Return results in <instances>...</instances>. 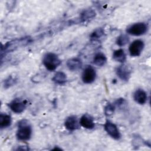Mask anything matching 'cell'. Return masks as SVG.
<instances>
[{
  "label": "cell",
  "mask_w": 151,
  "mask_h": 151,
  "mask_svg": "<svg viewBox=\"0 0 151 151\" xmlns=\"http://www.w3.org/2000/svg\"><path fill=\"white\" fill-rule=\"evenodd\" d=\"M107 62V58L102 52L97 53L93 60V63L94 65L99 67H102L105 65Z\"/></svg>",
  "instance_id": "16"
},
{
  "label": "cell",
  "mask_w": 151,
  "mask_h": 151,
  "mask_svg": "<svg viewBox=\"0 0 151 151\" xmlns=\"http://www.w3.org/2000/svg\"><path fill=\"white\" fill-rule=\"evenodd\" d=\"M115 109H116V107L114 104L113 103H109L104 107V114L106 116H110L114 113Z\"/></svg>",
  "instance_id": "22"
},
{
  "label": "cell",
  "mask_w": 151,
  "mask_h": 151,
  "mask_svg": "<svg viewBox=\"0 0 151 151\" xmlns=\"http://www.w3.org/2000/svg\"><path fill=\"white\" fill-rule=\"evenodd\" d=\"M17 82V78L15 77H13L12 76H8L5 80L4 81V87L5 88H8L14 84H15Z\"/></svg>",
  "instance_id": "20"
},
{
  "label": "cell",
  "mask_w": 151,
  "mask_h": 151,
  "mask_svg": "<svg viewBox=\"0 0 151 151\" xmlns=\"http://www.w3.org/2000/svg\"><path fill=\"white\" fill-rule=\"evenodd\" d=\"M80 122L78 121L77 116L74 115L67 117L64 122L65 127L70 131L78 129L80 128Z\"/></svg>",
  "instance_id": "10"
},
{
  "label": "cell",
  "mask_w": 151,
  "mask_h": 151,
  "mask_svg": "<svg viewBox=\"0 0 151 151\" xmlns=\"http://www.w3.org/2000/svg\"><path fill=\"white\" fill-rule=\"evenodd\" d=\"M52 80L57 84L63 85L67 81V75L64 72L58 71L54 74Z\"/></svg>",
  "instance_id": "15"
},
{
  "label": "cell",
  "mask_w": 151,
  "mask_h": 151,
  "mask_svg": "<svg viewBox=\"0 0 151 151\" xmlns=\"http://www.w3.org/2000/svg\"><path fill=\"white\" fill-rule=\"evenodd\" d=\"M114 104L115 107H117L119 108L120 109H123L126 107V106L127 104V102L124 99L119 98V99H117L114 101Z\"/></svg>",
  "instance_id": "23"
},
{
  "label": "cell",
  "mask_w": 151,
  "mask_h": 151,
  "mask_svg": "<svg viewBox=\"0 0 151 151\" xmlns=\"http://www.w3.org/2000/svg\"><path fill=\"white\" fill-rule=\"evenodd\" d=\"M104 35V29L102 28H98L94 29L90 35V40L91 41H99Z\"/></svg>",
  "instance_id": "19"
},
{
  "label": "cell",
  "mask_w": 151,
  "mask_h": 151,
  "mask_svg": "<svg viewBox=\"0 0 151 151\" xmlns=\"http://www.w3.org/2000/svg\"><path fill=\"white\" fill-rule=\"evenodd\" d=\"M96 15L95 11L93 9H86L83 11L80 15V21L84 22L94 18Z\"/></svg>",
  "instance_id": "14"
},
{
  "label": "cell",
  "mask_w": 151,
  "mask_h": 151,
  "mask_svg": "<svg viewBox=\"0 0 151 151\" xmlns=\"http://www.w3.org/2000/svg\"><path fill=\"white\" fill-rule=\"evenodd\" d=\"M52 150H61V148H59V147H55L54 149H52Z\"/></svg>",
  "instance_id": "24"
},
{
  "label": "cell",
  "mask_w": 151,
  "mask_h": 151,
  "mask_svg": "<svg viewBox=\"0 0 151 151\" xmlns=\"http://www.w3.org/2000/svg\"><path fill=\"white\" fill-rule=\"evenodd\" d=\"M67 66L70 71H78L81 68L83 62L79 58H71L67 61Z\"/></svg>",
  "instance_id": "13"
},
{
  "label": "cell",
  "mask_w": 151,
  "mask_h": 151,
  "mask_svg": "<svg viewBox=\"0 0 151 151\" xmlns=\"http://www.w3.org/2000/svg\"><path fill=\"white\" fill-rule=\"evenodd\" d=\"M148 30V26L145 22H137L127 27L126 32L132 35L140 36L144 35Z\"/></svg>",
  "instance_id": "4"
},
{
  "label": "cell",
  "mask_w": 151,
  "mask_h": 151,
  "mask_svg": "<svg viewBox=\"0 0 151 151\" xmlns=\"http://www.w3.org/2000/svg\"><path fill=\"white\" fill-rule=\"evenodd\" d=\"M80 124L85 129H93L95 127L94 119L88 114H83L80 119Z\"/></svg>",
  "instance_id": "11"
},
{
  "label": "cell",
  "mask_w": 151,
  "mask_h": 151,
  "mask_svg": "<svg viewBox=\"0 0 151 151\" xmlns=\"http://www.w3.org/2000/svg\"><path fill=\"white\" fill-rule=\"evenodd\" d=\"M96 78V72L95 69L91 65H87L84 69L81 79L85 84H91L93 83Z\"/></svg>",
  "instance_id": "6"
},
{
  "label": "cell",
  "mask_w": 151,
  "mask_h": 151,
  "mask_svg": "<svg viewBox=\"0 0 151 151\" xmlns=\"http://www.w3.org/2000/svg\"><path fill=\"white\" fill-rule=\"evenodd\" d=\"M9 109L15 113H22L27 106V101L20 98H16L12 100L8 104Z\"/></svg>",
  "instance_id": "5"
},
{
  "label": "cell",
  "mask_w": 151,
  "mask_h": 151,
  "mask_svg": "<svg viewBox=\"0 0 151 151\" xmlns=\"http://www.w3.org/2000/svg\"><path fill=\"white\" fill-rule=\"evenodd\" d=\"M116 73L120 79L124 81H128L131 77L132 71L128 65L122 64L117 67Z\"/></svg>",
  "instance_id": "9"
},
{
  "label": "cell",
  "mask_w": 151,
  "mask_h": 151,
  "mask_svg": "<svg viewBox=\"0 0 151 151\" xmlns=\"http://www.w3.org/2000/svg\"><path fill=\"white\" fill-rule=\"evenodd\" d=\"M134 100L139 104H144L147 100L146 92L141 88L137 89L133 94Z\"/></svg>",
  "instance_id": "12"
},
{
  "label": "cell",
  "mask_w": 151,
  "mask_h": 151,
  "mask_svg": "<svg viewBox=\"0 0 151 151\" xmlns=\"http://www.w3.org/2000/svg\"><path fill=\"white\" fill-rule=\"evenodd\" d=\"M113 58L117 62L123 63L126 60V55L124 50L121 48L114 50L113 53Z\"/></svg>",
  "instance_id": "18"
},
{
  "label": "cell",
  "mask_w": 151,
  "mask_h": 151,
  "mask_svg": "<svg viewBox=\"0 0 151 151\" xmlns=\"http://www.w3.org/2000/svg\"><path fill=\"white\" fill-rule=\"evenodd\" d=\"M145 47L144 42L141 40H136L133 41L129 47V52L132 57H138L143 51Z\"/></svg>",
  "instance_id": "7"
},
{
  "label": "cell",
  "mask_w": 151,
  "mask_h": 151,
  "mask_svg": "<svg viewBox=\"0 0 151 151\" xmlns=\"http://www.w3.org/2000/svg\"><path fill=\"white\" fill-rule=\"evenodd\" d=\"M32 38L29 37H24L19 38H17L6 42L4 46H2L1 50V55L5 54L7 52L12 51L19 47L25 46L32 42Z\"/></svg>",
  "instance_id": "1"
},
{
  "label": "cell",
  "mask_w": 151,
  "mask_h": 151,
  "mask_svg": "<svg viewBox=\"0 0 151 151\" xmlns=\"http://www.w3.org/2000/svg\"><path fill=\"white\" fill-rule=\"evenodd\" d=\"M104 128L107 134L113 139L119 140L121 138V134L117 126L110 120H106L104 124Z\"/></svg>",
  "instance_id": "8"
},
{
  "label": "cell",
  "mask_w": 151,
  "mask_h": 151,
  "mask_svg": "<svg viewBox=\"0 0 151 151\" xmlns=\"http://www.w3.org/2000/svg\"><path fill=\"white\" fill-rule=\"evenodd\" d=\"M32 127L28 121L22 119L18 123V130L16 136L18 140L25 141L29 140L32 135Z\"/></svg>",
  "instance_id": "2"
},
{
  "label": "cell",
  "mask_w": 151,
  "mask_h": 151,
  "mask_svg": "<svg viewBox=\"0 0 151 151\" xmlns=\"http://www.w3.org/2000/svg\"><path fill=\"white\" fill-rule=\"evenodd\" d=\"M42 63L47 70L53 71L61 64V61L55 53L48 52L44 56Z\"/></svg>",
  "instance_id": "3"
},
{
  "label": "cell",
  "mask_w": 151,
  "mask_h": 151,
  "mask_svg": "<svg viewBox=\"0 0 151 151\" xmlns=\"http://www.w3.org/2000/svg\"><path fill=\"white\" fill-rule=\"evenodd\" d=\"M129 42V38L125 34L120 35L116 39V44L119 47H123Z\"/></svg>",
  "instance_id": "21"
},
{
  "label": "cell",
  "mask_w": 151,
  "mask_h": 151,
  "mask_svg": "<svg viewBox=\"0 0 151 151\" xmlns=\"http://www.w3.org/2000/svg\"><path fill=\"white\" fill-rule=\"evenodd\" d=\"M12 123L11 117L6 113H1L0 114V127L5 129L9 127Z\"/></svg>",
  "instance_id": "17"
}]
</instances>
